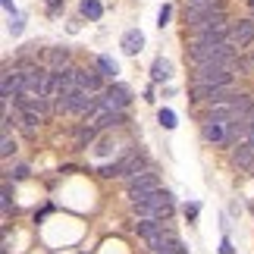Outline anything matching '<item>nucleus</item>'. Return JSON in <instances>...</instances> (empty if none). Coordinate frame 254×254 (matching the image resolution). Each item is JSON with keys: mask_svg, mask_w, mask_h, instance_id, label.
Returning a JSON list of instances; mask_svg holds the SVG:
<instances>
[{"mask_svg": "<svg viewBox=\"0 0 254 254\" xmlns=\"http://www.w3.org/2000/svg\"><path fill=\"white\" fill-rule=\"evenodd\" d=\"M120 167H123V176L129 179V176H135V173H141V170H148V163H144V154H129V157H123L120 160Z\"/></svg>", "mask_w": 254, "mask_h": 254, "instance_id": "11", "label": "nucleus"}, {"mask_svg": "<svg viewBox=\"0 0 254 254\" xmlns=\"http://www.w3.org/2000/svg\"><path fill=\"white\" fill-rule=\"evenodd\" d=\"M123 51L129 54V57H135V54H141V47H144V32L141 28H129V32L123 35Z\"/></svg>", "mask_w": 254, "mask_h": 254, "instance_id": "10", "label": "nucleus"}, {"mask_svg": "<svg viewBox=\"0 0 254 254\" xmlns=\"http://www.w3.org/2000/svg\"><path fill=\"white\" fill-rule=\"evenodd\" d=\"M97 69H101V75H107V79H113L116 72H120V66H116L113 57H97Z\"/></svg>", "mask_w": 254, "mask_h": 254, "instance_id": "16", "label": "nucleus"}, {"mask_svg": "<svg viewBox=\"0 0 254 254\" xmlns=\"http://www.w3.org/2000/svg\"><path fill=\"white\" fill-rule=\"evenodd\" d=\"M135 232L144 239V245L151 248V254H160L163 245H167V239L176 236V232L167 226V220H151V217H141L135 223Z\"/></svg>", "mask_w": 254, "mask_h": 254, "instance_id": "2", "label": "nucleus"}, {"mask_svg": "<svg viewBox=\"0 0 254 254\" xmlns=\"http://www.w3.org/2000/svg\"><path fill=\"white\" fill-rule=\"evenodd\" d=\"M157 123L163 126V129H176V113H173V110H167V107H163V110L157 113Z\"/></svg>", "mask_w": 254, "mask_h": 254, "instance_id": "17", "label": "nucleus"}, {"mask_svg": "<svg viewBox=\"0 0 254 254\" xmlns=\"http://www.w3.org/2000/svg\"><path fill=\"white\" fill-rule=\"evenodd\" d=\"M229 22H226V16H217V19H210V22H204L194 28V35H191V41H201V44H220V41H229Z\"/></svg>", "mask_w": 254, "mask_h": 254, "instance_id": "3", "label": "nucleus"}, {"mask_svg": "<svg viewBox=\"0 0 254 254\" xmlns=\"http://www.w3.org/2000/svg\"><path fill=\"white\" fill-rule=\"evenodd\" d=\"M185 9H194V6H204V3H217V0H182Z\"/></svg>", "mask_w": 254, "mask_h": 254, "instance_id": "22", "label": "nucleus"}, {"mask_svg": "<svg viewBox=\"0 0 254 254\" xmlns=\"http://www.w3.org/2000/svg\"><path fill=\"white\" fill-rule=\"evenodd\" d=\"M0 3H3V9L9 16H16V3H13V0H0Z\"/></svg>", "mask_w": 254, "mask_h": 254, "instance_id": "27", "label": "nucleus"}, {"mask_svg": "<svg viewBox=\"0 0 254 254\" xmlns=\"http://www.w3.org/2000/svg\"><path fill=\"white\" fill-rule=\"evenodd\" d=\"M94 135H97V126H94V129L88 126V129H82V132H79V138H75V144H79V148H88V144L94 141Z\"/></svg>", "mask_w": 254, "mask_h": 254, "instance_id": "18", "label": "nucleus"}, {"mask_svg": "<svg viewBox=\"0 0 254 254\" xmlns=\"http://www.w3.org/2000/svg\"><path fill=\"white\" fill-rule=\"evenodd\" d=\"M79 88H85V91H91V94H97L101 91V69H82L79 72Z\"/></svg>", "mask_w": 254, "mask_h": 254, "instance_id": "13", "label": "nucleus"}, {"mask_svg": "<svg viewBox=\"0 0 254 254\" xmlns=\"http://www.w3.org/2000/svg\"><path fill=\"white\" fill-rule=\"evenodd\" d=\"M151 79H154V82H167V79H173V63L167 60V57H157V60L151 63Z\"/></svg>", "mask_w": 254, "mask_h": 254, "instance_id": "12", "label": "nucleus"}, {"mask_svg": "<svg viewBox=\"0 0 254 254\" xmlns=\"http://www.w3.org/2000/svg\"><path fill=\"white\" fill-rule=\"evenodd\" d=\"M236 69L232 66H198L194 69V85H232Z\"/></svg>", "mask_w": 254, "mask_h": 254, "instance_id": "4", "label": "nucleus"}, {"mask_svg": "<svg viewBox=\"0 0 254 254\" xmlns=\"http://www.w3.org/2000/svg\"><path fill=\"white\" fill-rule=\"evenodd\" d=\"M126 104H129V91H126L123 85L107 88L104 97H101V107H104V110H126Z\"/></svg>", "mask_w": 254, "mask_h": 254, "instance_id": "7", "label": "nucleus"}, {"mask_svg": "<svg viewBox=\"0 0 254 254\" xmlns=\"http://www.w3.org/2000/svg\"><path fill=\"white\" fill-rule=\"evenodd\" d=\"M9 35H22V16H9Z\"/></svg>", "mask_w": 254, "mask_h": 254, "instance_id": "20", "label": "nucleus"}, {"mask_svg": "<svg viewBox=\"0 0 254 254\" xmlns=\"http://www.w3.org/2000/svg\"><path fill=\"white\" fill-rule=\"evenodd\" d=\"M220 254H232V242H229V239L220 242Z\"/></svg>", "mask_w": 254, "mask_h": 254, "instance_id": "25", "label": "nucleus"}, {"mask_svg": "<svg viewBox=\"0 0 254 254\" xmlns=\"http://www.w3.org/2000/svg\"><path fill=\"white\" fill-rule=\"evenodd\" d=\"M185 217H189V220L198 217V204H189V207H185Z\"/></svg>", "mask_w": 254, "mask_h": 254, "instance_id": "26", "label": "nucleus"}, {"mask_svg": "<svg viewBox=\"0 0 254 254\" xmlns=\"http://www.w3.org/2000/svg\"><path fill=\"white\" fill-rule=\"evenodd\" d=\"M132 210L135 217H151V220H170L176 204H173V194L167 189H154V191H144L138 198H132Z\"/></svg>", "mask_w": 254, "mask_h": 254, "instance_id": "1", "label": "nucleus"}, {"mask_svg": "<svg viewBox=\"0 0 254 254\" xmlns=\"http://www.w3.org/2000/svg\"><path fill=\"white\" fill-rule=\"evenodd\" d=\"M170 13H173V6H167V3H163V6H160V13H157V25H160V28L170 22Z\"/></svg>", "mask_w": 254, "mask_h": 254, "instance_id": "21", "label": "nucleus"}, {"mask_svg": "<svg viewBox=\"0 0 254 254\" xmlns=\"http://www.w3.org/2000/svg\"><path fill=\"white\" fill-rule=\"evenodd\" d=\"M79 9H82L85 19H91V22H97V19L104 16V3H101V0H82Z\"/></svg>", "mask_w": 254, "mask_h": 254, "instance_id": "15", "label": "nucleus"}, {"mask_svg": "<svg viewBox=\"0 0 254 254\" xmlns=\"http://www.w3.org/2000/svg\"><path fill=\"white\" fill-rule=\"evenodd\" d=\"M201 135H204V141H207V144H226V141H229V123H220V120H204Z\"/></svg>", "mask_w": 254, "mask_h": 254, "instance_id": "6", "label": "nucleus"}, {"mask_svg": "<svg viewBox=\"0 0 254 254\" xmlns=\"http://www.w3.org/2000/svg\"><path fill=\"white\" fill-rule=\"evenodd\" d=\"M13 151H16V141H13V138H9V135L3 132V141H0V157H9Z\"/></svg>", "mask_w": 254, "mask_h": 254, "instance_id": "19", "label": "nucleus"}, {"mask_svg": "<svg viewBox=\"0 0 254 254\" xmlns=\"http://www.w3.org/2000/svg\"><path fill=\"white\" fill-rule=\"evenodd\" d=\"M44 3H47L51 13H60V9H63V0H44Z\"/></svg>", "mask_w": 254, "mask_h": 254, "instance_id": "23", "label": "nucleus"}, {"mask_svg": "<svg viewBox=\"0 0 254 254\" xmlns=\"http://www.w3.org/2000/svg\"><path fill=\"white\" fill-rule=\"evenodd\" d=\"M229 41L236 44V47H245V44H251V41H254V22H251V19H239V22L232 25Z\"/></svg>", "mask_w": 254, "mask_h": 254, "instance_id": "9", "label": "nucleus"}, {"mask_svg": "<svg viewBox=\"0 0 254 254\" xmlns=\"http://www.w3.org/2000/svg\"><path fill=\"white\" fill-rule=\"evenodd\" d=\"M126 185H129V198H138V194H144V191L160 189V179H157V173L141 170V173L129 176V179H126Z\"/></svg>", "mask_w": 254, "mask_h": 254, "instance_id": "5", "label": "nucleus"}, {"mask_svg": "<svg viewBox=\"0 0 254 254\" xmlns=\"http://www.w3.org/2000/svg\"><path fill=\"white\" fill-rule=\"evenodd\" d=\"M44 60L54 66V69H60V66L69 63V47H51V51L44 54Z\"/></svg>", "mask_w": 254, "mask_h": 254, "instance_id": "14", "label": "nucleus"}, {"mask_svg": "<svg viewBox=\"0 0 254 254\" xmlns=\"http://www.w3.org/2000/svg\"><path fill=\"white\" fill-rule=\"evenodd\" d=\"M9 176H13V179H25V176H28V167H16Z\"/></svg>", "mask_w": 254, "mask_h": 254, "instance_id": "24", "label": "nucleus"}, {"mask_svg": "<svg viewBox=\"0 0 254 254\" xmlns=\"http://www.w3.org/2000/svg\"><path fill=\"white\" fill-rule=\"evenodd\" d=\"M232 163H236L242 173H254V148L248 141H236V148H232Z\"/></svg>", "mask_w": 254, "mask_h": 254, "instance_id": "8", "label": "nucleus"}]
</instances>
